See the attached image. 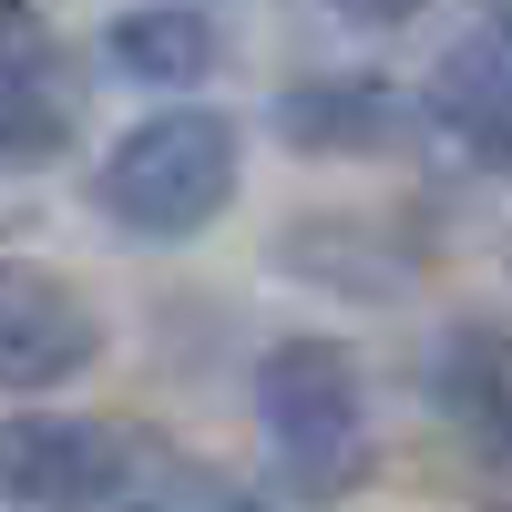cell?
Listing matches in <instances>:
<instances>
[{
  "mask_svg": "<svg viewBox=\"0 0 512 512\" xmlns=\"http://www.w3.org/2000/svg\"><path fill=\"white\" fill-rule=\"evenodd\" d=\"M0 492L31 512H185V502L216 512L195 461H175L144 431H113V420H11Z\"/></svg>",
  "mask_w": 512,
  "mask_h": 512,
  "instance_id": "1",
  "label": "cell"
},
{
  "mask_svg": "<svg viewBox=\"0 0 512 512\" xmlns=\"http://www.w3.org/2000/svg\"><path fill=\"white\" fill-rule=\"evenodd\" d=\"M236 123L226 113H205V103H164V113H144L134 134H123L113 154H103V175H93V195H103V216L113 226H134V236H205L236 205Z\"/></svg>",
  "mask_w": 512,
  "mask_h": 512,
  "instance_id": "2",
  "label": "cell"
},
{
  "mask_svg": "<svg viewBox=\"0 0 512 512\" xmlns=\"http://www.w3.org/2000/svg\"><path fill=\"white\" fill-rule=\"evenodd\" d=\"M256 410H267L277 472L297 492H359V472H369V390H359V359L338 338H277L256 359Z\"/></svg>",
  "mask_w": 512,
  "mask_h": 512,
  "instance_id": "3",
  "label": "cell"
},
{
  "mask_svg": "<svg viewBox=\"0 0 512 512\" xmlns=\"http://www.w3.org/2000/svg\"><path fill=\"white\" fill-rule=\"evenodd\" d=\"M103 359V318L72 277L31 267V256H0V390L31 400V390H62Z\"/></svg>",
  "mask_w": 512,
  "mask_h": 512,
  "instance_id": "4",
  "label": "cell"
},
{
  "mask_svg": "<svg viewBox=\"0 0 512 512\" xmlns=\"http://www.w3.org/2000/svg\"><path fill=\"white\" fill-rule=\"evenodd\" d=\"M420 123L472 164V175H512V21H472L420 82Z\"/></svg>",
  "mask_w": 512,
  "mask_h": 512,
  "instance_id": "5",
  "label": "cell"
},
{
  "mask_svg": "<svg viewBox=\"0 0 512 512\" xmlns=\"http://www.w3.org/2000/svg\"><path fill=\"white\" fill-rule=\"evenodd\" d=\"M431 390L451 410V431L512 482V328H451L431 359Z\"/></svg>",
  "mask_w": 512,
  "mask_h": 512,
  "instance_id": "6",
  "label": "cell"
},
{
  "mask_svg": "<svg viewBox=\"0 0 512 512\" xmlns=\"http://www.w3.org/2000/svg\"><path fill=\"white\" fill-rule=\"evenodd\" d=\"M103 41H113V72L154 82V93H185V82H205V72H216L226 21H216V11H123Z\"/></svg>",
  "mask_w": 512,
  "mask_h": 512,
  "instance_id": "7",
  "label": "cell"
},
{
  "mask_svg": "<svg viewBox=\"0 0 512 512\" xmlns=\"http://www.w3.org/2000/svg\"><path fill=\"white\" fill-rule=\"evenodd\" d=\"M72 144V93L41 52H0V175H31Z\"/></svg>",
  "mask_w": 512,
  "mask_h": 512,
  "instance_id": "8",
  "label": "cell"
},
{
  "mask_svg": "<svg viewBox=\"0 0 512 512\" xmlns=\"http://www.w3.org/2000/svg\"><path fill=\"white\" fill-rule=\"evenodd\" d=\"M400 123V103L379 93V82H318V93H297L287 103V134L308 144V154H338V144H379Z\"/></svg>",
  "mask_w": 512,
  "mask_h": 512,
  "instance_id": "9",
  "label": "cell"
},
{
  "mask_svg": "<svg viewBox=\"0 0 512 512\" xmlns=\"http://www.w3.org/2000/svg\"><path fill=\"white\" fill-rule=\"evenodd\" d=\"M216 512H267V502H216Z\"/></svg>",
  "mask_w": 512,
  "mask_h": 512,
  "instance_id": "10",
  "label": "cell"
}]
</instances>
